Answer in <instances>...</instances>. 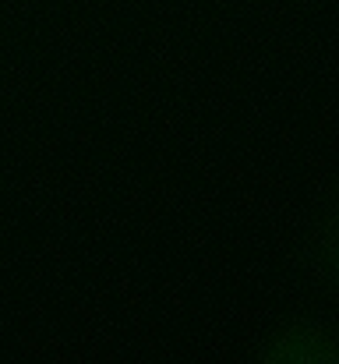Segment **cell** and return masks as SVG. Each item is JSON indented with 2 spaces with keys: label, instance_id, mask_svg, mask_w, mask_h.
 <instances>
[{
  "label": "cell",
  "instance_id": "obj_1",
  "mask_svg": "<svg viewBox=\"0 0 339 364\" xmlns=\"http://www.w3.org/2000/svg\"><path fill=\"white\" fill-rule=\"evenodd\" d=\"M251 358L258 364H339V311L301 308L269 322Z\"/></svg>",
  "mask_w": 339,
  "mask_h": 364
},
{
  "label": "cell",
  "instance_id": "obj_2",
  "mask_svg": "<svg viewBox=\"0 0 339 364\" xmlns=\"http://www.w3.org/2000/svg\"><path fill=\"white\" fill-rule=\"evenodd\" d=\"M290 272L301 287L339 304V177L325 188L304 234L294 244Z\"/></svg>",
  "mask_w": 339,
  "mask_h": 364
}]
</instances>
